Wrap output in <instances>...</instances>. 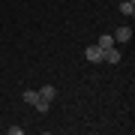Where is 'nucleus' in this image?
<instances>
[{"label":"nucleus","mask_w":135,"mask_h":135,"mask_svg":"<svg viewBox=\"0 0 135 135\" xmlns=\"http://www.w3.org/2000/svg\"><path fill=\"white\" fill-rule=\"evenodd\" d=\"M84 57H87V63H102V48H99V45H87Z\"/></svg>","instance_id":"f257e3e1"},{"label":"nucleus","mask_w":135,"mask_h":135,"mask_svg":"<svg viewBox=\"0 0 135 135\" xmlns=\"http://www.w3.org/2000/svg\"><path fill=\"white\" fill-rule=\"evenodd\" d=\"M132 39V27H117V33H114V45H126Z\"/></svg>","instance_id":"f03ea898"},{"label":"nucleus","mask_w":135,"mask_h":135,"mask_svg":"<svg viewBox=\"0 0 135 135\" xmlns=\"http://www.w3.org/2000/svg\"><path fill=\"white\" fill-rule=\"evenodd\" d=\"M39 99H42V102H48V105H51V102L57 99V87H51V84H45L42 90H39Z\"/></svg>","instance_id":"7ed1b4c3"},{"label":"nucleus","mask_w":135,"mask_h":135,"mask_svg":"<svg viewBox=\"0 0 135 135\" xmlns=\"http://www.w3.org/2000/svg\"><path fill=\"white\" fill-rule=\"evenodd\" d=\"M102 60H108V63H120V51L111 45V48H105V51H102Z\"/></svg>","instance_id":"20e7f679"},{"label":"nucleus","mask_w":135,"mask_h":135,"mask_svg":"<svg viewBox=\"0 0 135 135\" xmlns=\"http://www.w3.org/2000/svg\"><path fill=\"white\" fill-rule=\"evenodd\" d=\"M120 12L132 18V12H135V0H123V3H120Z\"/></svg>","instance_id":"39448f33"},{"label":"nucleus","mask_w":135,"mask_h":135,"mask_svg":"<svg viewBox=\"0 0 135 135\" xmlns=\"http://www.w3.org/2000/svg\"><path fill=\"white\" fill-rule=\"evenodd\" d=\"M96 45H99L102 51H105V48H111V45H114V36H111V33H105V36H102V39H99Z\"/></svg>","instance_id":"423d86ee"},{"label":"nucleus","mask_w":135,"mask_h":135,"mask_svg":"<svg viewBox=\"0 0 135 135\" xmlns=\"http://www.w3.org/2000/svg\"><path fill=\"white\" fill-rule=\"evenodd\" d=\"M24 102L36 105V102H39V90H24Z\"/></svg>","instance_id":"0eeeda50"}]
</instances>
